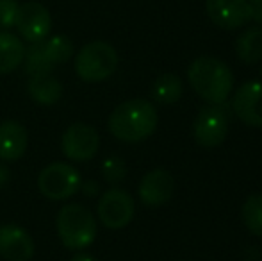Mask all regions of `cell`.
<instances>
[{
    "mask_svg": "<svg viewBox=\"0 0 262 261\" xmlns=\"http://www.w3.org/2000/svg\"><path fill=\"white\" fill-rule=\"evenodd\" d=\"M157 109L145 98H132L121 102L109 116V131L116 139L125 143H138L154 134L157 127Z\"/></svg>",
    "mask_w": 262,
    "mask_h": 261,
    "instance_id": "cell-1",
    "label": "cell"
},
{
    "mask_svg": "<svg viewBox=\"0 0 262 261\" xmlns=\"http://www.w3.org/2000/svg\"><path fill=\"white\" fill-rule=\"evenodd\" d=\"M193 90L209 104H225L234 90V73L216 57H198L187 70Z\"/></svg>",
    "mask_w": 262,
    "mask_h": 261,
    "instance_id": "cell-2",
    "label": "cell"
},
{
    "mask_svg": "<svg viewBox=\"0 0 262 261\" xmlns=\"http://www.w3.org/2000/svg\"><path fill=\"white\" fill-rule=\"evenodd\" d=\"M97 220L82 204H66L57 215V234L66 249L82 251L97 238Z\"/></svg>",
    "mask_w": 262,
    "mask_h": 261,
    "instance_id": "cell-3",
    "label": "cell"
},
{
    "mask_svg": "<svg viewBox=\"0 0 262 261\" xmlns=\"http://www.w3.org/2000/svg\"><path fill=\"white\" fill-rule=\"evenodd\" d=\"M118 68V54L111 43L95 39L75 56V72L86 83H102Z\"/></svg>",
    "mask_w": 262,
    "mask_h": 261,
    "instance_id": "cell-4",
    "label": "cell"
},
{
    "mask_svg": "<svg viewBox=\"0 0 262 261\" xmlns=\"http://www.w3.org/2000/svg\"><path fill=\"white\" fill-rule=\"evenodd\" d=\"M82 179L77 168L68 163H50L38 177V188L50 200H66L80 190Z\"/></svg>",
    "mask_w": 262,
    "mask_h": 261,
    "instance_id": "cell-5",
    "label": "cell"
},
{
    "mask_svg": "<svg viewBox=\"0 0 262 261\" xmlns=\"http://www.w3.org/2000/svg\"><path fill=\"white\" fill-rule=\"evenodd\" d=\"M228 115L223 104H210L200 109L193 124V136L204 149H216L227 138Z\"/></svg>",
    "mask_w": 262,
    "mask_h": 261,
    "instance_id": "cell-6",
    "label": "cell"
},
{
    "mask_svg": "<svg viewBox=\"0 0 262 261\" xmlns=\"http://www.w3.org/2000/svg\"><path fill=\"white\" fill-rule=\"evenodd\" d=\"M100 147V136L93 126L84 122H75L64 131L61 138L62 154L70 161H90L97 156Z\"/></svg>",
    "mask_w": 262,
    "mask_h": 261,
    "instance_id": "cell-7",
    "label": "cell"
},
{
    "mask_svg": "<svg viewBox=\"0 0 262 261\" xmlns=\"http://www.w3.org/2000/svg\"><path fill=\"white\" fill-rule=\"evenodd\" d=\"M134 198L121 188H111L102 193L97 206L98 220L109 229H121L134 218Z\"/></svg>",
    "mask_w": 262,
    "mask_h": 261,
    "instance_id": "cell-8",
    "label": "cell"
},
{
    "mask_svg": "<svg viewBox=\"0 0 262 261\" xmlns=\"http://www.w3.org/2000/svg\"><path fill=\"white\" fill-rule=\"evenodd\" d=\"M14 25L25 42L38 43L49 38L50 29H52V16L43 4L36 2V0H29L18 7Z\"/></svg>",
    "mask_w": 262,
    "mask_h": 261,
    "instance_id": "cell-9",
    "label": "cell"
},
{
    "mask_svg": "<svg viewBox=\"0 0 262 261\" xmlns=\"http://www.w3.org/2000/svg\"><path fill=\"white\" fill-rule=\"evenodd\" d=\"M209 18L221 29L234 31L252 20V4L248 0H205Z\"/></svg>",
    "mask_w": 262,
    "mask_h": 261,
    "instance_id": "cell-10",
    "label": "cell"
},
{
    "mask_svg": "<svg viewBox=\"0 0 262 261\" xmlns=\"http://www.w3.org/2000/svg\"><path fill=\"white\" fill-rule=\"evenodd\" d=\"M232 109L243 124L262 127V83L248 81L241 84L232 98Z\"/></svg>",
    "mask_w": 262,
    "mask_h": 261,
    "instance_id": "cell-11",
    "label": "cell"
},
{
    "mask_svg": "<svg viewBox=\"0 0 262 261\" xmlns=\"http://www.w3.org/2000/svg\"><path fill=\"white\" fill-rule=\"evenodd\" d=\"M34 242L24 227L16 224L0 226V258L6 261H31Z\"/></svg>",
    "mask_w": 262,
    "mask_h": 261,
    "instance_id": "cell-12",
    "label": "cell"
},
{
    "mask_svg": "<svg viewBox=\"0 0 262 261\" xmlns=\"http://www.w3.org/2000/svg\"><path fill=\"white\" fill-rule=\"evenodd\" d=\"M173 190H175V181H173L171 174L166 170H152L141 179L139 183V198L145 206L148 208H159V206L166 204L171 198Z\"/></svg>",
    "mask_w": 262,
    "mask_h": 261,
    "instance_id": "cell-13",
    "label": "cell"
},
{
    "mask_svg": "<svg viewBox=\"0 0 262 261\" xmlns=\"http://www.w3.org/2000/svg\"><path fill=\"white\" fill-rule=\"evenodd\" d=\"M29 147L27 129L16 120L0 122V161H18Z\"/></svg>",
    "mask_w": 262,
    "mask_h": 261,
    "instance_id": "cell-14",
    "label": "cell"
},
{
    "mask_svg": "<svg viewBox=\"0 0 262 261\" xmlns=\"http://www.w3.org/2000/svg\"><path fill=\"white\" fill-rule=\"evenodd\" d=\"M27 91L32 101L38 104L54 106L62 97V84L52 73H39V75H31Z\"/></svg>",
    "mask_w": 262,
    "mask_h": 261,
    "instance_id": "cell-15",
    "label": "cell"
},
{
    "mask_svg": "<svg viewBox=\"0 0 262 261\" xmlns=\"http://www.w3.org/2000/svg\"><path fill=\"white\" fill-rule=\"evenodd\" d=\"M25 47L18 36L0 31V75L11 73L24 63Z\"/></svg>",
    "mask_w": 262,
    "mask_h": 261,
    "instance_id": "cell-16",
    "label": "cell"
},
{
    "mask_svg": "<svg viewBox=\"0 0 262 261\" xmlns=\"http://www.w3.org/2000/svg\"><path fill=\"white\" fill-rule=\"evenodd\" d=\"M235 54L246 65L262 61V27H250L235 42Z\"/></svg>",
    "mask_w": 262,
    "mask_h": 261,
    "instance_id": "cell-17",
    "label": "cell"
},
{
    "mask_svg": "<svg viewBox=\"0 0 262 261\" xmlns=\"http://www.w3.org/2000/svg\"><path fill=\"white\" fill-rule=\"evenodd\" d=\"M152 97L159 104H175L182 97V81L175 73H162L152 86Z\"/></svg>",
    "mask_w": 262,
    "mask_h": 261,
    "instance_id": "cell-18",
    "label": "cell"
},
{
    "mask_svg": "<svg viewBox=\"0 0 262 261\" xmlns=\"http://www.w3.org/2000/svg\"><path fill=\"white\" fill-rule=\"evenodd\" d=\"M43 45V52H45L49 63L54 66L57 65H64L66 61L72 59L73 56V43L68 36H52V38H47L41 42Z\"/></svg>",
    "mask_w": 262,
    "mask_h": 261,
    "instance_id": "cell-19",
    "label": "cell"
},
{
    "mask_svg": "<svg viewBox=\"0 0 262 261\" xmlns=\"http://www.w3.org/2000/svg\"><path fill=\"white\" fill-rule=\"evenodd\" d=\"M24 68L25 73L29 75H39V73H52L54 66L49 63L45 52H43L41 42L31 43L29 49H25V57H24Z\"/></svg>",
    "mask_w": 262,
    "mask_h": 261,
    "instance_id": "cell-20",
    "label": "cell"
},
{
    "mask_svg": "<svg viewBox=\"0 0 262 261\" xmlns=\"http://www.w3.org/2000/svg\"><path fill=\"white\" fill-rule=\"evenodd\" d=\"M241 216L246 229L255 236H262V195H252L245 200Z\"/></svg>",
    "mask_w": 262,
    "mask_h": 261,
    "instance_id": "cell-21",
    "label": "cell"
},
{
    "mask_svg": "<svg viewBox=\"0 0 262 261\" xmlns=\"http://www.w3.org/2000/svg\"><path fill=\"white\" fill-rule=\"evenodd\" d=\"M102 175H104V179L107 183H111V185H118V183H121L125 179V175H127L125 161L118 156L107 157V159L104 161V165H102Z\"/></svg>",
    "mask_w": 262,
    "mask_h": 261,
    "instance_id": "cell-22",
    "label": "cell"
},
{
    "mask_svg": "<svg viewBox=\"0 0 262 261\" xmlns=\"http://www.w3.org/2000/svg\"><path fill=\"white\" fill-rule=\"evenodd\" d=\"M18 7L20 4L16 0H0V29L7 31V29L14 27Z\"/></svg>",
    "mask_w": 262,
    "mask_h": 261,
    "instance_id": "cell-23",
    "label": "cell"
},
{
    "mask_svg": "<svg viewBox=\"0 0 262 261\" xmlns=\"http://www.w3.org/2000/svg\"><path fill=\"white\" fill-rule=\"evenodd\" d=\"M80 190H82V193L86 197H95V195H98V192H100V185H98L97 181H88V183H82V185H80Z\"/></svg>",
    "mask_w": 262,
    "mask_h": 261,
    "instance_id": "cell-24",
    "label": "cell"
},
{
    "mask_svg": "<svg viewBox=\"0 0 262 261\" xmlns=\"http://www.w3.org/2000/svg\"><path fill=\"white\" fill-rule=\"evenodd\" d=\"M9 179H11L9 168H7L6 165L0 163V188H4V186H6L7 183H9Z\"/></svg>",
    "mask_w": 262,
    "mask_h": 261,
    "instance_id": "cell-25",
    "label": "cell"
},
{
    "mask_svg": "<svg viewBox=\"0 0 262 261\" xmlns=\"http://www.w3.org/2000/svg\"><path fill=\"white\" fill-rule=\"evenodd\" d=\"M252 20H255L257 24H262V4H252Z\"/></svg>",
    "mask_w": 262,
    "mask_h": 261,
    "instance_id": "cell-26",
    "label": "cell"
},
{
    "mask_svg": "<svg viewBox=\"0 0 262 261\" xmlns=\"http://www.w3.org/2000/svg\"><path fill=\"white\" fill-rule=\"evenodd\" d=\"M72 261H97L91 254H86V252H77L72 258Z\"/></svg>",
    "mask_w": 262,
    "mask_h": 261,
    "instance_id": "cell-27",
    "label": "cell"
},
{
    "mask_svg": "<svg viewBox=\"0 0 262 261\" xmlns=\"http://www.w3.org/2000/svg\"><path fill=\"white\" fill-rule=\"evenodd\" d=\"M252 4H262V0H252Z\"/></svg>",
    "mask_w": 262,
    "mask_h": 261,
    "instance_id": "cell-28",
    "label": "cell"
},
{
    "mask_svg": "<svg viewBox=\"0 0 262 261\" xmlns=\"http://www.w3.org/2000/svg\"><path fill=\"white\" fill-rule=\"evenodd\" d=\"M260 77H262V68H260Z\"/></svg>",
    "mask_w": 262,
    "mask_h": 261,
    "instance_id": "cell-29",
    "label": "cell"
}]
</instances>
